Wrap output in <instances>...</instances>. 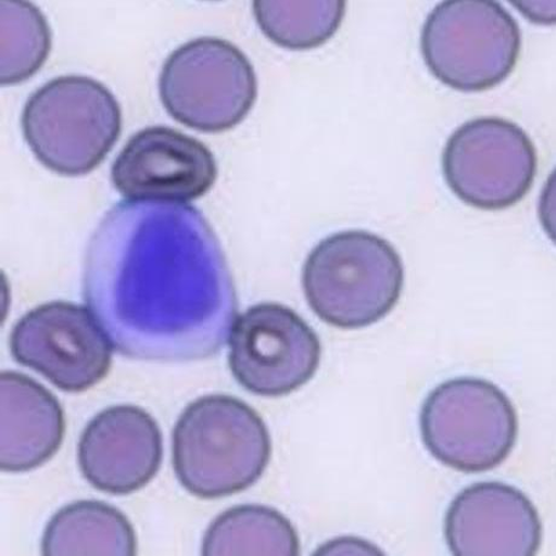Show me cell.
<instances>
[{"label": "cell", "mask_w": 556, "mask_h": 556, "mask_svg": "<svg viewBox=\"0 0 556 556\" xmlns=\"http://www.w3.org/2000/svg\"><path fill=\"white\" fill-rule=\"evenodd\" d=\"M84 299L122 355L187 362L215 356L238 298L220 243L184 203H117L90 240Z\"/></svg>", "instance_id": "6da1fadb"}, {"label": "cell", "mask_w": 556, "mask_h": 556, "mask_svg": "<svg viewBox=\"0 0 556 556\" xmlns=\"http://www.w3.org/2000/svg\"><path fill=\"white\" fill-rule=\"evenodd\" d=\"M174 468L191 495L213 500L256 483L271 457L269 430L258 413L227 394L190 403L175 426Z\"/></svg>", "instance_id": "7a4b0ae2"}, {"label": "cell", "mask_w": 556, "mask_h": 556, "mask_svg": "<svg viewBox=\"0 0 556 556\" xmlns=\"http://www.w3.org/2000/svg\"><path fill=\"white\" fill-rule=\"evenodd\" d=\"M302 283L324 323L359 329L379 323L397 305L404 266L393 245L363 230L330 235L308 254Z\"/></svg>", "instance_id": "3957f363"}, {"label": "cell", "mask_w": 556, "mask_h": 556, "mask_svg": "<svg viewBox=\"0 0 556 556\" xmlns=\"http://www.w3.org/2000/svg\"><path fill=\"white\" fill-rule=\"evenodd\" d=\"M122 109L98 80L52 79L30 96L21 125L30 151L52 173L88 175L121 137Z\"/></svg>", "instance_id": "277c9868"}, {"label": "cell", "mask_w": 556, "mask_h": 556, "mask_svg": "<svg viewBox=\"0 0 556 556\" xmlns=\"http://www.w3.org/2000/svg\"><path fill=\"white\" fill-rule=\"evenodd\" d=\"M521 49L520 28L490 0H447L427 17L421 51L433 76L464 92L486 91L506 80Z\"/></svg>", "instance_id": "5b68a950"}, {"label": "cell", "mask_w": 556, "mask_h": 556, "mask_svg": "<svg viewBox=\"0 0 556 556\" xmlns=\"http://www.w3.org/2000/svg\"><path fill=\"white\" fill-rule=\"evenodd\" d=\"M420 431L427 451L464 473L504 464L516 446L519 419L508 395L479 378H456L437 387L422 404Z\"/></svg>", "instance_id": "8992f818"}, {"label": "cell", "mask_w": 556, "mask_h": 556, "mask_svg": "<svg viewBox=\"0 0 556 556\" xmlns=\"http://www.w3.org/2000/svg\"><path fill=\"white\" fill-rule=\"evenodd\" d=\"M165 110L192 130H230L249 115L258 96L252 63L232 42L199 38L175 50L159 78Z\"/></svg>", "instance_id": "52a82bcc"}, {"label": "cell", "mask_w": 556, "mask_h": 556, "mask_svg": "<svg viewBox=\"0 0 556 556\" xmlns=\"http://www.w3.org/2000/svg\"><path fill=\"white\" fill-rule=\"evenodd\" d=\"M442 165L446 185L459 200L500 211L527 197L539 159L520 126L485 116L459 126L447 139Z\"/></svg>", "instance_id": "ba28073f"}, {"label": "cell", "mask_w": 556, "mask_h": 556, "mask_svg": "<svg viewBox=\"0 0 556 556\" xmlns=\"http://www.w3.org/2000/svg\"><path fill=\"white\" fill-rule=\"evenodd\" d=\"M229 367L244 390L282 397L315 377L323 348L315 330L294 309L263 303L235 318Z\"/></svg>", "instance_id": "9c48e42d"}, {"label": "cell", "mask_w": 556, "mask_h": 556, "mask_svg": "<svg viewBox=\"0 0 556 556\" xmlns=\"http://www.w3.org/2000/svg\"><path fill=\"white\" fill-rule=\"evenodd\" d=\"M10 350L21 366L34 369L61 391H87L106 377L113 345L94 315L81 305L51 302L15 325Z\"/></svg>", "instance_id": "30bf717a"}, {"label": "cell", "mask_w": 556, "mask_h": 556, "mask_svg": "<svg viewBox=\"0 0 556 556\" xmlns=\"http://www.w3.org/2000/svg\"><path fill=\"white\" fill-rule=\"evenodd\" d=\"M217 177L205 144L165 126L128 139L112 167L115 189L134 202L187 203L207 194Z\"/></svg>", "instance_id": "8fae6325"}, {"label": "cell", "mask_w": 556, "mask_h": 556, "mask_svg": "<svg viewBox=\"0 0 556 556\" xmlns=\"http://www.w3.org/2000/svg\"><path fill=\"white\" fill-rule=\"evenodd\" d=\"M448 549L456 556H533L542 543V522L519 489L485 481L462 491L444 521Z\"/></svg>", "instance_id": "7c38bea8"}, {"label": "cell", "mask_w": 556, "mask_h": 556, "mask_svg": "<svg viewBox=\"0 0 556 556\" xmlns=\"http://www.w3.org/2000/svg\"><path fill=\"white\" fill-rule=\"evenodd\" d=\"M160 427L136 405L101 412L84 430L78 446L81 473L102 493L128 495L144 488L163 463Z\"/></svg>", "instance_id": "4fadbf2b"}, {"label": "cell", "mask_w": 556, "mask_h": 556, "mask_svg": "<svg viewBox=\"0 0 556 556\" xmlns=\"http://www.w3.org/2000/svg\"><path fill=\"white\" fill-rule=\"evenodd\" d=\"M0 468L24 473L45 465L59 452L66 430L60 402L36 380L12 370L0 376Z\"/></svg>", "instance_id": "5bb4252c"}, {"label": "cell", "mask_w": 556, "mask_h": 556, "mask_svg": "<svg viewBox=\"0 0 556 556\" xmlns=\"http://www.w3.org/2000/svg\"><path fill=\"white\" fill-rule=\"evenodd\" d=\"M41 551L48 556H132L137 539L132 523L121 510L99 501H79L51 518Z\"/></svg>", "instance_id": "9a60e30c"}, {"label": "cell", "mask_w": 556, "mask_h": 556, "mask_svg": "<svg viewBox=\"0 0 556 556\" xmlns=\"http://www.w3.org/2000/svg\"><path fill=\"white\" fill-rule=\"evenodd\" d=\"M202 554L296 556L301 554V541L293 523L280 511L242 505L213 520L203 538Z\"/></svg>", "instance_id": "2e32d148"}, {"label": "cell", "mask_w": 556, "mask_h": 556, "mask_svg": "<svg viewBox=\"0 0 556 556\" xmlns=\"http://www.w3.org/2000/svg\"><path fill=\"white\" fill-rule=\"evenodd\" d=\"M345 13L346 3L342 0H258L253 3V14L263 34L275 45L290 50L324 46L337 34Z\"/></svg>", "instance_id": "e0dca14e"}, {"label": "cell", "mask_w": 556, "mask_h": 556, "mask_svg": "<svg viewBox=\"0 0 556 556\" xmlns=\"http://www.w3.org/2000/svg\"><path fill=\"white\" fill-rule=\"evenodd\" d=\"M2 16V72L0 84L23 83L46 63L52 46L48 21L40 10L24 0H3Z\"/></svg>", "instance_id": "ac0fdd59"}]
</instances>
